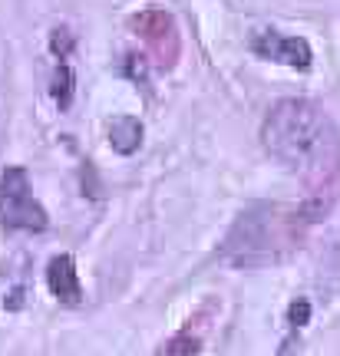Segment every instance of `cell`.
<instances>
[{"mask_svg":"<svg viewBox=\"0 0 340 356\" xmlns=\"http://www.w3.org/2000/svg\"><path fill=\"white\" fill-rule=\"evenodd\" d=\"M47 287L60 304L76 307L83 300V287H79V274H76V261L70 254H56L47 264Z\"/></svg>","mask_w":340,"mask_h":356,"instance_id":"cell-6","label":"cell"},{"mask_svg":"<svg viewBox=\"0 0 340 356\" xmlns=\"http://www.w3.org/2000/svg\"><path fill=\"white\" fill-rule=\"evenodd\" d=\"M261 142L281 165L327 185L340 175V132L311 99H281L261 126Z\"/></svg>","mask_w":340,"mask_h":356,"instance_id":"cell-1","label":"cell"},{"mask_svg":"<svg viewBox=\"0 0 340 356\" xmlns=\"http://www.w3.org/2000/svg\"><path fill=\"white\" fill-rule=\"evenodd\" d=\"M109 142L119 155H132L142 145V122L132 119V115H119L109 129Z\"/></svg>","mask_w":340,"mask_h":356,"instance_id":"cell-7","label":"cell"},{"mask_svg":"<svg viewBox=\"0 0 340 356\" xmlns=\"http://www.w3.org/2000/svg\"><path fill=\"white\" fill-rule=\"evenodd\" d=\"M162 356H199V337H192V333H176L169 343L162 346Z\"/></svg>","mask_w":340,"mask_h":356,"instance_id":"cell-9","label":"cell"},{"mask_svg":"<svg viewBox=\"0 0 340 356\" xmlns=\"http://www.w3.org/2000/svg\"><path fill=\"white\" fill-rule=\"evenodd\" d=\"M327 204L307 202L301 208L288 204H254L235 221L222 244V257L235 267H265L284 261L304 241L307 225L324 218Z\"/></svg>","mask_w":340,"mask_h":356,"instance_id":"cell-2","label":"cell"},{"mask_svg":"<svg viewBox=\"0 0 340 356\" xmlns=\"http://www.w3.org/2000/svg\"><path fill=\"white\" fill-rule=\"evenodd\" d=\"M248 47L261 60H275V63L294 66V70H311V60H314L307 40L288 37V33H277V30H258V33H252Z\"/></svg>","mask_w":340,"mask_h":356,"instance_id":"cell-5","label":"cell"},{"mask_svg":"<svg viewBox=\"0 0 340 356\" xmlns=\"http://www.w3.org/2000/svg\"><path fill=\"white\" fill-rule=\"evenodd\" d=\"M307 317H311V304H307V300H298V304L291 307V323H294V327H304Z\"/></svg>","mask_w":340,"mask_h":356,"instance_id":"cell-11","label":"cell"},{"mask_svg":"<svg viewBox=\"0 0 340 356\" xmlns=\"http://www.w3.org/2000/svg\"><path fill=\"white\" fill-rule=\"evenodd\" d=\"M73 89H76L73 70H70V63H60L56 66V76H53V99H56L60 109H66L73 102Z\"/></svg>","mask_w":340,"mask_h":356,"instance_id":"cell-8","label":"cell"},{"mask_svg":"<svg viewBox=\"0 0 340 356\" xmlns=\"http://www.w3.org/2000/svg\"><path fill=\"white\" fill-rule=\"evenodd\" d=\"M0 221L13 231H47L50 218L30 191L26 168L10 165L0 175Z\"/></svg>","mask_w":340,"mask_h":356,"instance_id":"cell-3","label":"cell"},{"mask_svg":"<svg viewBox=\"0 0 340 356\" xmlns=\"http://www.w3.org/2000/svg\"><path fill=\"white\" fill-rule=\"evenodd\" d=\"M132 30L139 33V40L149 47V53L155 56V63L159 66H172L178 56V30L172 24V17L159 7H149V10H142L132 20Z\"/></svg>","mask_w":340,"mask_h":356,"instance_id":"cell-4","label":"cell"},{"mask_svg":"<svg viewBox=\"0 0 340 356\" xmlns=\"http://www.w3.org/2000/svg\"><path fill=\"white\" fill-rule=\"evenodd\" d=\"M50 50L60 56V60H66L70 53H73V33L66 30V26H56L50 33Z\"/></svg>","mask_w":340,"mask_h":356,"instance_id":"cell-10","label":"cell"},{"mask_svg":"<svg viewBox=\"0 0 340 356\" xmlns=\"http://www.w3.org/2000/svg\"><path fill=\"white\" fill-rule=\"evenodd\" d=\"M24 304V291H20V287H17V291L10 293V300H7V307H10V310H17V307Z\"/></svg>","mask_w":340,"mask_h":356,"instance_id":"cell-12","label":"cell"}]
</instances>
